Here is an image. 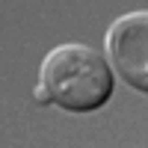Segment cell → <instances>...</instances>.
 Listing matches in <instances>:
<instances>
[{
	"mask_svg": "<svg viewBox=\"0 0 148 148\" xmlns=\"http://www.w3.org/2000/svg\"><path fill=\"white\" fill-rule=\"evenodd\" d=\"M107 56L133 89L148 92V12L136 9L107 30Z\"/></svg>",
	"mask_w": 148,
	"mask_h": 148,
	"instance_id": "cell-2",
	"label": "cell"
},
{
	"mask_svg": "<svg viewBox=\"0 0 148 148\" xmlns=\"http://www.w3.org/2000/svg\"><path fill=\"white\" fill-rule=\"evenodd\" d=\"M36 101H39V104H51V98H47V92L42 89V86L36 89Z\"/></svg>",
	"mask_w": 148,
	"mask_h": 148,
	"instance_id": "cell-3",
	"label": "cell"
},
{
	"mask_svg": "<svg viewBox=\"0 0 148 148\" xmlns=\"http://www.w3.org/2000/svg\"><path fill=\"white\" fill-rule=\"evenodd\" d=\"M39 86L53 104L71 113H92L113 95V71L89 45H56L42 59Z\"/></svg>",
	"mask_w": 148,
	"mask_h": 148,
	"instance_id": "cell-1",
	"label": "cell"
}]
</instances>
